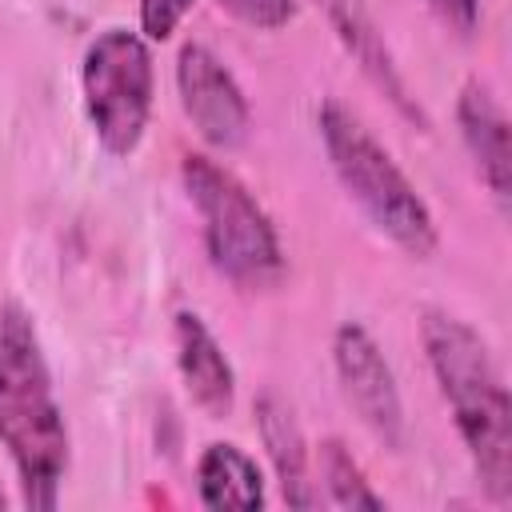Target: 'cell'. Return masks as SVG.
<instances>
[{"label":"cell","mask_w":512,"mask_h":512,"mask_svg":"<svg viewBox=\"0 0 512 512\" xmlns=\"http://www.w3.org/2000/svg\"><path fill=\"white\" fill-rule=\"evenodd\" d=\"M0 444L16 468L20 500L32 512H52L68 476L72 440L40 332L16 300L0 304Z\"/></svg>","instance_id":"1"},{"label":"cell","mask_w":512,"mask_h":512,"mask_svg":"<svg viewBox=\"0 0 512 512\" xmlns=\"http://www.w3.org/2000/svg\"><path fill=\"white\" fill-rule=\"evenodd\" d=\"M420 344L492 504L512 500V408L488 340L448 308L420 312Z\"/></svg>","instance_id":"2"},{"label":"cell","mask_w":512,"mask_h":512,"mask_svg":"<svg viewBox=\"0 0 512 512\" xmlns=\"http://www.w3.org/2000/svg\"><path fill=\"white\" fill-rule=\"evenodd\" d=\"M316 132L336 180L368 216V224L412 260H428L440 244L436 216L408 172L396 164V156L372 136V128H364L352 108L328 96L316 108Z\"/></svg>","instance_id":"3"},{"label":"cell","mask_w":512,"mask_h":512,"mask_svg":"<svg viewBox=\"0 0 512 512\" xmlns=\"http://www.w3.org/2000/svg\"><path fill=\"white\" fill-rule=\"evenodd\" d=\"M180 184L200 216L212 268L244 292L276 288L284 276V248L252 188L208 152H188L180 160Z\"/></svg>","instance_id":"4"},{"label":"cell","mask_w":512,"mask_h":512,"mask_svg":"<svg viewBox=\"0 0 512 512\" xmlns=\"http://www.w3.org/2000/svg\"><path fill=\"white\" fill-rule=\"evenodd\" d=\"M80 92L96 144L116 160L132 156L148 132L156 96L152 48L140 28L116 24L88 40L80 60Z\"/></svg>","instance_id":"5"},{"label":"cell","mask_w":512,"mask_h":512,"mask_svg":"<svg viewBox=\"0 0 512 512\" xmlns=\"http://www.w3.org/2000/svg\"><path fill=\"white\" fill-rule=\"evenodd\" d=\"M332 368H336L340 392L352 404V412L360 416V424L384 448L400 452L404 436H408L400 384H396V372H392L384 348L376 344V336L360 320L336 324V332H332Z\"/></svg>","instance_id":"6"},{"label":"cell","mask_w":512,"mask_h":512,"mask_svg":"<svg viewBox=\"0 0 512 512\" xmlns=\"http://www.w3.org/2000/svg\"><path fill=\"white\" fill-rule=\"evenodd\" d=\"M176 92L180 108L200 132L204 144L232 152L248 140L252 128V108L232 76V68L204 44V40H184L176 52Z\"/></svg>","instance_id":"7"},{"label":"cell","mask_w":512,"mask_h":512,"mask_svg":"<svg viewBox=\"0 0 512 512\" xmlns=\"http://www.w3.org/2000/svg\"><path fill=\"white\" fill-rule=\"evenodd\" d=\"M316 4L324 8V16H328L336 40L344 44V52H348V56L360 64V72L372 80V88H376L408 124L428 128V116H424L420 100L412 96V88H408V80H404V72H400V64H396V56H392V48H388L384 32L376 28L372 12L364 8V0H316Z\"/></svg>","instance_id":"8"},{"label":"cell","mask_w":512,"mask_h":512,"mask_svg":"<svg viewBox=\"0 0 512 512\" xmlns=\"http://www.w3.org/2000/svg\"><path fill=\"white\" fill-rule=\"evenodd\" d=\"M456 124L460 140L476 164V176L492 192L496 208L508 212L512 200V148H508V112L484 80H464L456 96Z\"/></svg>","instance_id":"9"},{"label":"cell","mask_w":512,"mask_h":512,"mask_svg":"<svg viewBox=\"0 0 512 512\" xmlns=\"http://www.w3.org/2000/svg\"><path fill=\"white\" fill-rule=\"evenodd\" d=\"M172 344H176V368L196 408H204L212 420L228 416L236 400V372L224 344L204 324V316L192 308H180L172 316Z\"/></svg>","instance_id":"10"},{"label":"cell","mask_w":512,"mask_h":512,"mask_svg":"<svg viewBox=\"0 0 512 512\" xmlns=\"http://www.w3.org/2000/svg\"><path fill=\"white\" fill-rule=\"evenodd\" d=\"M252 416H256V432H260V444H264L268 464L276 472L284 504L288 508H316L320 496H316V484L308 472V440H304V428H300L296 412L288 408V400L276 392H260L252 404Z\"/></svg>","instance_id":"11"},{"label":"cell","mask_w":512,"mask_h":512,"mask_svg":"<svg viewBox=\"0 0 512 512\" xmlns=\"http://www.w3.org/2000/svg\"><path fill=\"white\" fill-rule=\"evenodd\" d=\"M196 496L204 508H264V472L232 440H212L196 460Z\"/></svg>","instance_id":"12"},{"label":"cell","mask_w":512,"mask_h":512,"mask_svg":"<svg viewBox=\"0 0 512 512\" xmlns=\"http://www.w3.org/2000/svg\"><path fill=\"white\" fill-rule=\"evenodd\" d=\"M320 480H324V492L336 508H364V512H380L384 508V496L372 488V480L364 476L360 460L352 456V448L340 440V436H328L320 444Z\"/></svg>","instance_id":"13"},{"label":"cell","mask_w":512,"mask_h":512,"mask_svg":"<svg viewBox=\"0 0 512 512\" xmlns=\"http://www.w3.org/2000/svg\"><path fill=\"white\" fill-rule=\"evenodd\" d=\"M220 8L256 32H276L296 16V0H220Z\"/></svg>","instance_id":"14"},{"label":"cell","mask_w":512,"mask_h":512,"mask_svg":"<svg viewBox=\"0 0 512 512\" xmlns=\"http://www.w3.org/2000/svg\"><path fill=\"white\" fill-rule=\"evenodd\" d=\"M196 0H140V36L152 44V40H168L180 20L188 16Z\"/></svg>","instance_id":"15"},{"label":"cell","mask_w":512,"mask_h":512,"mask_svg":"<svg viewBox=\"0 0 512 512\" xmlns=\"http://www.w3.org/2000/svg\"><path fill=\"white\" fill-rule=\"evenodd\" d=\"M428 8L456 36H472L476 24H480V0H428Z\"/></svg>","instance_id":"16"},{"label":"cell","mask_w":512,"mask_h":512,"mask_svg":"<svg viewBox=\"0 0 512 512\" xmlns=\"http://www.w3.org/2000/svg\"><path fill=\"white\" fill-rule=\"evenodd\" d=\"M4 504H8V496H4V492H0V508H4Z\"/></svg>","instance_id":"17"}]
</instances>
